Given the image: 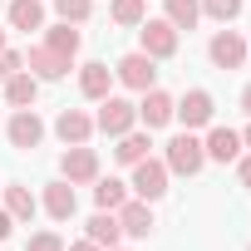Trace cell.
Wrapping results in <instances>:
<instances>
[{
    "label": "cell",
    "mask_w": 251,
    "mask_h": 251,
    "mask_svg": "<svg viewBox=\"0 0 251 251\" xmlns=\"http://www.w3.org/2000/svg\"><path fill=\"white\" fill-rule=\"evenodd\" d=\"M163 163H168V173H177V177H197V173L207 168L202 138H197L192 128H182L177 138H168V148H163Z\"/></svg>",
    "instance_id": "obj_1"
},
{
    "label": "cell",
    "mask_w": 251,
    "mask_h": 251,
    "mask_svg": "<svg viewBox=\"0 0 251 251\" xmlns=\"http://www.w3.org/2000/svg\"><path fill=\"white\" fill-rule=\"evenodd\" d=\"M94 128H99V133H108V138H123L128 128H138V103L118 99V94L99 99V118H94Z\"/></svg>",
    "instance_id": "obj_2"
},
{
    "label": "cell",
    "mask_w": 251,
    "mask_h": 251,
    "mask_svg": "<svg viewBox=\"0 0 251 251\" xmlns=\"http://www.w3.org/2000/svg\"><path fill=\"white\" fill-rule=\"evenodd\" d=\"M168 163L163 158H143V163H133V182H128V192L133 197H143V202H158V197H168Z\"/></svg>",
    "instance_id": "obj_3"
},
{
    "label": "cell",
    "mask_w": 251,
    "mask_h": 251,
    "mask_svg": "<svg viewBox=\"0 0 251 251\" xmlns=\"http://www.w3.org/2000/svg\"><path fill=\"white\" fill-rule=\"evenodd\" d=\"M5 138H10L15 153H35V148L45 143V118H40L35 108H15L10 123H5Z\"/></svg>",
    "instance_id": "obj_4"
},
{
    "label": "cell",
    "mask_w": 251,
    "mask_h": 251,
    "mask_svg": "<svg viewBox=\"0 0 251 251\" xmlns=\"http://www.w3.org/2000/svg\"><path fill=\"white\" fill-rule=\"evenodd\" d=\"M113 79H118L123 89H138V94H143V89L158 84V59H148L143 50H133V54H123V59L113 64Z\"/></svg>",
    "instance_id": "obj_5"
},
{
    "label": "cell",
    "mask_w": 251,
    "mask_h": 251,
    "mask_svg": "<svg viewBox=\"0 0 251 251\" xmlns=\"http://www.w3.org/2000/svg\"><path fill=\"white\" fill-rule=\"evenodd\" d=\"M173 118L182 123V128H207V123L217 118V99L207 89H187L177 103H173Z\"/></svg>",
    "instance_id": "obj_6"
},
{
    "label": "cell",
    "mask_w": 251,
    "mask_h": 251,
    "mask_svg": "<svg viewBox=\"0 0 251 251\" xmlns=\"http://www.w3.org/2000/svg\"><path fill=\"white\" fill-rule=\"evenodd\" d=\"M177 35H182V30H173L168 20H143V25H138V50H143L148 59H173V54H177Z\"/></svg>",
    "instance_id": "obj_7"
},
{
    "label": "cell",
    "mask_w": 251,
    "mask_h": 251,
    "mask_svg": "<svg viewBox=\"0 0 251 251\" xmlns=\"http://www.w3.org/2000/svg\"><path fill=\"white\" fill-rule=\"evenodd\" d=\"M59 177L64 182H94L99 177V153L89 148V143H74V148H64V158H59Z\"/></svg>",
    "instance_id": "obj_8"
},
{
    "label": "cell",
    "mask_w": 251,
    "mask_h": 251,
    "mask_svg": "<svg viewBox=\"0 0 251 251\" xmlns=\"http://www.w3.org/2000/svg\"><path fill=\"white\" fill-rule=\"evenodd\" d=\"M207 59H212L217 69H241V64H246V40H241L236 30H217L212 45H207Z\"/></svg>",
    "instance_id": "obj_9"
},
{
    "label": "cell",
    "mask_w": 251,
    "mask_h": 251,
    "mask_svg": "<svg viewBox=\"0 0 251 251\" xmlns=\"http://www.w3.org/2000/svg\"><path fill=\"white\" fill-rule=\"evenodd\" d=\"M25 64H30V74H35L40 84H54V79L69 74V59H64L59 50H50V45H30V50H25Z\"/></svg>",
    "instance_id": "obj_10"
},
{
    "label": "cell",
    "mask_w": 251,
    "mask_h": 251,
    "mask_svg": "<svg viewBox=\"0 0 251 251\" xmlns=\"http://www.w3.org/2000/svg\"><path fill=\"white\" fill-rule=\"evenodd\" d=\"M118 226H123V236H133V241H143V236H153V202H143V197H128L118 207Z\"/></svg>",
    "instance_id": "obj_11"
},
{
    "label": "cell",
    "mask_w": 251,
    "mask_h": 251,
    "mask_svg": "<svg viewBox=\"0 0 251 251\" xmlns=\"http://www.w3.org/2000/svg\"><path fill=\"white\" fill-rule=\"evenodd\" d=\"M173 103H177V99H173L168 89H158V84H153V89H143V103H138V123H143L148 133H153V128H163V123H173Z\"/></svg>",
    "instance_id": "obj_12"
},
{
    "label": "cell",
    "mask_w": 251,
    "mask_h": 251,
    "mask_svg": "<svg viewBox=\"0 0 251 251\" xmlns=\"http://www.w3.org/2000/svg\"><path fill=\"white\" fill-rule=\"evenodd\" d=\"M54 133H59V143H64V148H74V143H89V138H94V118H89L84 108H59V118H54Z\"/></svg>",
    "instance_id": "obj_13"
},
{
    "label": "cell",
    "mask_w": 251,
    "mask_h": 251,
    "mask_svg": "<svg viewBox=\"0 0 251 251\" xmlns=\"http://www.w3.org/2000/svg\"><path fill=\"white\" fill-rule=\"evenodd\" d=\"M108 89H113V69L108 64H99V59H89V64H79V94L84 99H108Z\"/></svg>",
    "instance_id": "obj_14"
},
{
    "label": "cell",
    "mask_w": 251,
    "mask_h": 251,
    "mask_svg": "<svg viewBox=\"0 0 251 251\" xmlns=\"http://www.w3.org/2000/svg\"><path fill=\"white\" fill-rule=\"evenodd\" d=\"M202 153H207V163H236V158H241V133L212 128V133L202 138Z\"/></svg>",
    "instance_id": "obj_15"
},
{
    "label": "cell",
    "mask_w": 251,
    "mask_h": 251,
    "mask_svg": "<svg viewBox=\"0 0 251 251\" xmlns=\"http://www.w3.org/2000/svg\"><path fill=\"white\" fill-rule=\"evenodd\" d=\"M45 212L54 217V222H69L74 212H79V197H74V182H45Z\"/></svg>",
    "instance_id": "obj_16"
},
{
    "label": "cell",
    "mask_w": 251,
    "mask_h": 251,
    "mask_svg": "<svg viewBox=\"0 0 251 251\" xmlns=\"http://www.w3.org/2000/svg\"><path fill=\"white\" fill-rule=\"evenodd\" d=\"M0 89H5V103L10 108H35V94H40V79L30 74V69H15L5 84H0Z\"/></svg>",
    "instance_id": "obj_17"
},
{
    "label": "cell",
    "mask_w": 251,
    "mask_h": 251,
    "mask_svg": "<svg viewBox=\"0 0 251 251\" xmlns=\"http://www.w3.org/2000/svg\"><path fill=\"white\" fill-rule=\"evenodd\" d=\"M84 236L99 246V251H108V246H118L123 241V226H118V212H94L89 217V226H84Z\"/></svg>",
    "instance_id": "obj_18"
},
{
    "label": "cell",
    "mask_w": 251,
    "mask_h": 251,
    "mask_svg": "<svg viewBox=\"0 0 251 251\" xmlns=\"http://www.w3.org/2000/svg\"><path fill=\"white\" fill-rule=\"evenodd\" d=\"M5 20H10V30H45V5L40 0H10V10H5Z\"/></svg>",
    "instance_id": "obj_19"
},
{
    "label": "cell",
    "mask_w": 251,
    "mask_h": 251,
    "mask_svg": "<svg viewBox=\"0 0 251 251\" xmlns=\"http://www.w3.org/2000/svg\"><path fill=\"white\" fill-rule=\"evenodd\" d=\"M0 192H5V212H10L15 222H35L40 202H35V192H30L25 182H10V187H0Z\"/></svg>",
    "instance_id": "obj_20"
},
{
    "label": "cell",
    "mask_w": 251,
    "mask_h": 251,
    "mask_svg": "<svg viewBox=\"0 0 251 251\" xmlns=\"http://www.w3.org/2000/svg\"><path fill=\"white\" fill-rule=\"evenodd\" d=\"M148 148H153V138H148V133H138V128H128V133L118 138L113 158H118L123 168H133V163H143V158H148Z\"/></svg>",
    "instance_id": "obj_21"
},
{
    "label": "cell",
    "mask_w": 251,
    "mask_h": 251,
    "mask_svg": "<svg viewBox=\"0 0 251 251\" xmlns=\"http://www.w3.org/2000/svg\"><path fill=\"white\" fill-rule=\"evenodd\" d=\"M94 202H99V212H118L123 202H128V182H118V177H94Z\"/></svg>",
    "instance_id": "obj_22"
},
{
    "label": "cell",
    "mask_w": 251,
    "mask_h": 251,
    "mask_svg": "<svg viewBox=\"0 0 251 251\" xmlns=\"http://www.w3.org/2000/svg\"><path fill=\"white\" fill-rule=\"evenodd\" d=\"M45 45H50V50H59L64 59H74V54H79V45H84V35H79L69 20H59V25H50V30H45Z\"/></svg>",
    "instance_id": "obj_23"
},
{
    "label": "cell",
    "mask_w": 251,
    "mask_h": 251,
    "mask_svg": "<svg viewBox=\"0 0 251 251\" xmlns=\"http://www.w3.org/2000/svg\"><path fill=\"white\" fill-rule=\"evenodd\" d=\"M108 15H113V25H123V30H138V25L148 20V0H113Z\"/></svg>",
    "instance_id": "obj_24"
},
{
    "label": "cell",
    "mask_w": 251,
    "mask_h": 251,
    "mask_svg": "<svg viewBox=\"0 0 251 251\" xmlns=\"http://www.w3.org/2000/svg\"><path fill=\"white\" fill-rule=\"evenodd\" d=\"M173 30H192L197 20H202V5L197 0H168V15H163Z\"/></svg>",
    "instance_id": "obj_25"
},
{
    "label": "cell",
    "mask_w": 251,
    "mask_h": 251,
    "mask_svg": "<svg viewBox=\"0 0 251 251\" xmlns=\"http://www.w3.org/2000/svg\"><path fill=\"white\" fill-rule=\"evenodd\" d=\"M54 15L69 20V25H84L94 15V0H54Z\"/></svg>",
    "instance_id": "obj_26"
},
{
    "label": "cell",
    "mask_w": 251,
    "mask_h": 251,
    "mask_svg": "<svg viewBox=\"0 0 251 251\" xmlns=\"http://www.w3.org/2000/svg\"><path fill=\"white\" fill-rule=\"evenodd\" d=\"M197 5H202V15H212V20H236L241 15V0H197Z\"/></svg>",
    "instance_id": "obj_27"
},
{
    "label": "cell",
    "mask_w": 251,
    "mask_h": 251,
    "mask_svg": "<svg viewBox=\"0 0 251 251\" xmlns=\"http://www.w3.org/2000/svg\"><path fill=\"white\" fill-rule=\"evenodd\" d=\"M25 251H64V236H59V231H35V236L25 241Z\"/></svg>",
    "instance_id": "obj_28"
},
{
    "label": "cell",
    "mask_w": 251,
    "mask_h": 251,
    "mask_svg": "<svg viewBox=\"0 0 251 251\" xmlns=\"http://www.w3.org/2000/svg\"><path fill=\"white\" fill-rule=\"evenodd\" d=\"M236 177H241V187H251V158H236Z\"/></svg>",
    "instance_id": "obj_29"
},
{
    "label": "cell",
    "mask_w": 251,
    "mask_h": 251,
    "mask_svg": "<svg viewBox=\"0 0 251 251\" xmlns=\"http://www.w3.org/2000/svg\"><path fill=\"white\" fill-rule=\"evenodd\" d=\"M10 231H15V217H10V212H5V207H0V241H5V236H10Z\"/></svg>",
    "instance_id": "obj_30"
},
{
    "label": "cell",
    "mask_w": 251,
    "mask_h": 251,
    "mask_svg": "<svg viewBox=\"0 0 251 251\" xmlns=\"http://www.w3.org/2000/svg\"><path fill=\"white\" fill-rule=\"evenodd\" d=\"M64 251H99V246H94V241L84 236V241H74V246H64Z\"/></svg>",
    "instance_id": "obj_31"
},
{
    "label": "cell",
    "mask_w": 251,
    "mask_h": 251,
    "mask_svg": "<svg viewBox=\"0 0 251 251\" xmlns=\"http://www.w3.org/2000/svg\"><path fill=\"white\" fill-rule=\"evenodd\" d=\"M241 108H246V118H251V84L241 89Z\"/></svg>",
    "instance_id": "obj_32"
},
{
    "label": "cell",
    "mask_w": 251,
    "mask_h": 251,
    "mask_svg": "<svg viewBox=\"0 0 251 251\" xmlns=\"http://www.w3.org/2000/svg\"><path fill=\"white\" fill-rule=\"evenodd\" d=\"M10 74H15V69H10V64H5V54H0V84H5V79H10Z\"/></svg>",
    "instance_id": "obj_33"
},
{
    "label": "cell",
    "mask_w": 251,
    "mask_h": 251,
    "mask_svg": "<svg viewBox=\"0 0 251 251\" xmlns=\"http://www.w3.org/2000/svg\"><path fill=\"white\" fill-rule=\"evenodd\" d=\"M241 148H251V128H246V133H241Z\"/></svg>",
    "instance_id": "obj_34"
},
{
    "label": "cell",
    "mask_w": 251,
    "mask_h": 251,
    "mask_svg": "<svg viewBox=\"0 0 251 251\" xmlns=\"http://www.w3.org/2000/svg\"><path fill=\"white\" fill-rule=\"evenodd\" d=\"M0 50H5V30H0Z\"/></svg>",
    "instance_id": "obj_35"
},
{
    "label": "cell",
    "mask_w": 251,
    "mask_h": 251,
    "mask_svg": "<svg viewBox=\"0 0 251 251\" xmlns=\"http://www.w3.org/2000/svg\"><path fill=\"white\" fill-rule=\"evenodd\" d=\"M108 251H123V246H108Z\"/></svg>",
    "instance_id": "obj_36"
},
{
    "label": "cell",
    "mask_w": 251,
    "mask_h": 251,
    "mask_svg": "<svg viewBox=\"0 0 251 251\" xmlns=\"http://www.w3.org/2000/svg\"><path fill=\"white\" fill-rule=\"evenodd\" d=\"M246 59H251V45H246Z\"/></svg>",
    "instance_id": "obj_37"
},
{
    "label": "cell",
    "mask_w": 251,
    "mask_h": 251,
    "mask_svg": "<svg viewBox=\"0 0 251 251\" xmlns=\"http://www.w3.org/2000/svg\"><path fill=\"white\" fill-rule=\"evenodd\" d=\"M246 251H251V246H246Z\"/></svg>",
    "instance_id": "obj_38"
}]
</instances>
